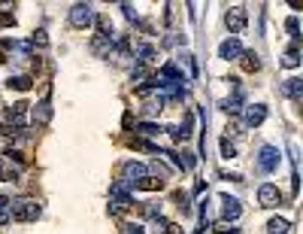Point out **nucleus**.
Instances as JSON below:
<instances>
[{
  "label": "nucleus",
  "mask_w": 303,
  "mask_h": 234,
  "mask_svg": "<svg viewBox=\"0 0 303 234\" xmlns=\"http://www.w3.org/2000/svg\"><path fill=\"white\" fill-rule=\"evenodd\" d=\"M137 131H139L142 137H155V134H161V128H158V125H155V122H142V125H139V128H137Z\"/></svg>",
  "instance_id": "nucleus-18"
},
{
  "label": "nucleus",
  "mask_w": 303,
  "mask_h": 234,
  "mask_svg": "<svg viewBox=\"0 0 303 234\" xmlns=\"http://www.w3.org/2000/svg\"><path fill=\"white\" fill-rule=\"evenodd\" d=\"M243 55V46H240V40L234 37V40H224L221 46H219V58H224V61H230V58H240Z\"/></svg>",
  "instance_id": "nucleus-7"
},
{
  "label": "nucleus",
  "mask_w": 303,
  "mask_h": 234,
  "mask_svg": "<svg viewBox=\"0 0 303 234\" xmlns=\"http://www.w3.org/2000/svg\"><path fill=\"white\" fill-rule=\"evenodd\" d=\"M258 167H261L264 173L276 170V167H279V152H276L273 146H261V152H258Z\"/></svg>",
  "instance_id": "nucleus-4"
},
{
  "label": "nucleus",
  "mask_w": 303,
  "mask_h": 234,
  "mask_svg": "<svg viewBox=\"0 0 303 234\" xmlns=\"http://www.w3.org/2000/svg\"><path fill=\"white\" fill-rule=\"evenodd\" d=\"M134 189H142V192H161L164 189V179H155V176H142Z\"/></svg>",
  "instance_id": "nucleus-13"
},
{
  "label": "nucleus",
  "mask_w": 303,
  "mask_h": 234,
  "mask_svg": "<svg viewBox=\"0 0 303 234\" xmlns=\"http://www.w3.org/2000/svg\"><path fill=\"white\" fill-rule=\"evenodd\" d=\"M282 201V195H279V189L273 186V183H264L261 189H258V204L261 207H276Z\"/></svg>",
  "instance_id": "nucleus-5"
},
{
  "label": "nucleus",
  "mask_w": 303,
  "mask_h": 234,
  "mask_svg": "<svg viewBox=\"0 0 303 234\" xmlns=\"http://www.w3.org/2000/svg\"><path fill=\"white\" fill-rule=\"evenodd\" d=\"M19 179V170L12 167V161L6 165V161H0V183H15Z\"/></svg>",
  "instance_id": "nucleus-15"
},
{
  "label": "nucleus",
  "mask_w": 303,
  "mask_h": 234,
  "mask_svg": "<svg viewBox=\"0 0 303 234\" xmlns=\"http://www.w3.org/2000/svg\"><path fill=\"white\" fill-rule=\"evenodd\" d=\"M224 25L230 28V33H240V31L246 28V9H243V6L227 9V15H224Z\"/></svg>",
  "instance_id": "nucleus-6"
},
{
  "label": "nucleus",
  "mask_w": 303,
  "mask_h": 234,
  "mask_svg": "<svg viewBox=\"0 0 303 234\" xmlns=\"http://www.w3.org/2000/svg\"><path fill=\"white\" fill-rule=\"evenodd\" d=\"M282 92L288 95V98H294V100H300V95H303V82H300V79H285Z\"/></svg>",
  "instance_id": "nucleus-14"
},
{
  "label": "nucleus",
  "mask_w": 303,
  "mask_h": 234,
  "mask_svg": "<svg viewBox=\"0 0 303 234\" xmlns=\"http://www.w3.org/2000/svg\"><path fill=\"white\" fill-rule=\"evenodd\" d=\"M28 106H30V103H25V100H19V103H12V106H6V119H9L12 125H25V116H28Z\"/></svg>",
  "instance_id": "nucleus-9"
},
{
  "label": "nucleus",
  "mask_w": 303,
  "mask_h": 234,
  "mask_svg": "<svg viewBox=\"0 0 303 234\" xmlns=\"http://www.w3.org/2000/svg\"><path fill=\"white\" fill-rule=\"evenodd\" d=\"M264 119H267V110H264L261 103H255V106H248V110H246V125H248V128H255V125H261Z\"/></svg>",
  "instance_id": "nucleus-11"
},
{
  "label": "nucleus",
  "mask_w": 303,
  "mask_h": 234,
  "mask_svg": "<svg viewBox=\"0 0 303 234\" xmlns=\"http://www.w3.org/2000/svg\"><path fill=\"white\" fill-rule=\"evenodd\" d=\"M285 28H288V33H291L294 40H300V25H297V19H288V22H285Z\"/></svg>",
  "instance_id": "nucleus-22"
},
{
  "label": "nucleus",
  "mask_w": 303,
  "mask_h": 234,
  "mask_svg": "<svg viewBox=\"0 0 303 234\" xmlns=\"http://www.w3.org/2000/svg\"><path fill=\"white\" fill-rule=\"evenodd\" d=\"M167 234H185L182 225H176V222H167Z\"/></svg>",
  "instance_id": "nucleus-27"
},
{
  "label": "nucleus",
  "mask_w": 303,
  "mask_h": 234,
  "mask_svg": "<svg viewBox=\"0 0 303 234\" xmlns=\"http://www.w3.org/2000/svg\"><path fill=\"white\" fill-rule=\"evenodd\" d=\"M221 155H224V158H237V149H234V143L221 140Z\"/></svg>",
  "instance_id": "nucleus-23"
},
{
  "label": "nucleus",
  "mask_w": 303,
  "mask_h": 234,
  "mask_svg": "<svg viewBox=\"0 0 303 234\" xmlns=\"http://www.w3.org/2000/svg\"><path fill=\"white\" fill-rule=\"evenodd\" d=\"M0 25H3V28L15 25V15H12V12H0Z\"/></svg>",
  "instance_id": "nucleus-25"
},
{
  "label": "nucleus",
  "mask_w": 303,
  "mask_h": 234,
  "mask_svg": "<svg viewBox=\"0 0 303 234\" xmlns=\"http://www.w3.org/2000/svg\"><path fill=\"white\" fill-rule=\"evenodd\" d=\"M30 85H33L30 76H12V79H9V88H19V92H28Z\"/></svg>",
  "instance_id": "nucleus-17"
},
{
  "label": "nucleus",
  "mask_w": 303,
  "mask_h": 234,
  "mask_svg": "<svg viewBox=\"0 0 303 234\" xmlns=\"http://www.w3.org/2000/svg\"><path fill=\"white\" fill-rule=\"evenodd\" d=\"M121 173H124V179H121L124 186H137L142 176H149V170L142 167L139 161H124V165H121Z\"/></svg>",
  "instance_id": "nucleus-3"
},
{
  "label": "nucleus",
  "mask_w": 303,
  "mask_h": 234,
  "mask_svg": "<svg viewBox=\"0 0 303 234\" xmlns=\"http://www.w3.org/2000/svg\"><path fill=\"white\" fill-rule=\"evenodd\" d=\"M0 134H3V125H0Z\"/></svg>",
  "instance_id": "nucleus-28"
},
{
  "label": "nucleus",
  "mask_w": 303,
  "mask_h": 234,
  "mask_svg": "<svg viewBox=\"0 0 303 234\" xmlns=\"http://www.w3.org/2000/svg\"><path fill=\"white\" fill-rule=\"evenodd\" d=\"M221 204H224V222H237V219H240V213H243L240 201H237V198H230V195H224V198H221Z\"/></svg>",
  "instance_id": "nucleus-8"
},
{
  "label": "nucleus",
  "mask_w": 303,
  "mask_h": 234,
  "mask_svg": "<svg viewBox=\"0 0 303 234\" xmlns=\"http://www.w3.org/2000/svg\"><path fill=\"white\" fill-rule=\"evenodd\" d=\"M221 110H227V113H240V92H237L234 98H227V100H221Z\"/></svg>",
  "instance_id": "nucleus-19"
},
{
  "label": "nucleus",
  "mask_w": 303,
  "mask_h": 234,
  "mask_svg": "<svg viewBox=\"0 0 303 234\" xmlns=\"http://www.w3.org/2000/svg\"><path fill=\"white\" fill-rule=\"evenodd\" d=\"M216 231H219V234H237V228L230 225V222H219V225H216Z\"/></svg>",
  "instance_id": "nucleus-24"
},
{
  "label": "nucleus",
  "mask_w": 303,
  "mask_h": 234,
  "mask_svg": "<svg viewBox=\"0 0 303 234\" xmlns=\"http://www.w3.org/2000/svg\"><path fill=\"white\" fill-rule=\"evenodd\" d=\"M240 64H243L246 73H255V70H261V61H258L255 52H243V55H240Z\"/></svg>",
  "instance_id": "nucleus-12"
},
{
  "label": "nucleus",
  "mask_w": 303,
  "mask_h": 234,
  "mask_svg": "<svg viewBox=\"0 0 303 234\" xmlns=\"http://www.w3.org/2000/svg\"><path fill=\"white\" fill-rule=\"evenodd\" d=\"M152 170H155V173H161V176H170V170L161 165V161H152Z\"/></svg>",
  "instance_id": "nucleus-26"
},
{
  "label": "nucleus",
  "mask_w": 303,
  "mask_h": 234,
  "mask_svg": "<svg viewBox=\"0 0 303 234\" xmlns=\"http://www.w3.org/2000/svg\"><path fill=\"white\" fill-rule=\"evenodd\" d=\"M49 119H52V103H49V98H43L37 106H33V122H37V125H49Z\"/></svg>",
  "instance_id": "nucleus-10"
},
{
  "label": "nucleus",
  "mask_w": 303,
  "mask_h": 234,
  "mask_svg": "<svg viewBox=\"0 0 303 234\" xmlns=\"http://www.w3.org/2000/svg\"><path fill=\"white\" fill-rule=\"evenodd\" d=\"M40 201L37 198H19V201H9V216L19 222H33L40 216Z\"/></svg>",
  "instance_id": "nucleus-1"
},
{
  "label": "nucleus",
  "mask_w": 303,
  "mask_h": 234,
  "mask_svg": "<svg viewBox=\"0 0 303 234\" xmlns=\"http://www.w3.org/2000/svg\"><path fill=\"white\" fill-rule=\"evenodd\" d=\"M94 6L91 3H76V6H70V25L73 28H91L94 25Z\"/></svg>",
  "instance_id": "nucleus-2"
},
{
  "label": "nucleus",
  "mask_w": 303,
  "mask_h": 234,
  "mask_svg": "<svg viewBox=\"0 0 303 234\" xmlns=\"http://www.w3.org/2000/svg\"><path fill=\"white\" fill-rule=\"evenodd\" d=\"M121 234H142L139 222H121Z\"/></svg>",
  "instance_id": "nucleus-20"
},
{
  "label": "nucleus",
  "mask_w": 303,
  "mask_h": 234,
  "mask_svg": "<svg viewBox=\"0 0 303 234\" xmlns=\"http://www.w3.org/2000/svg\"><path fill=\"white\" fill-rule=\"evenodd\" d=\"M288 219H282V216H276V219H270V222H267V231H270V234H288Z\"/></svg>",
  "instance_id": "nucleus-16"
},
{
  "label": "nucleus",
  "mask_w": 303,
  "mask_h": 234,
  "mask_svg": "<svg viewBox=\"0 0 303 234\" xmlns=\"http://www.w3.org/2000/svg\"><path fill=\"white\" fill-rule=\"evenodd\" d=\"M30 43H33V46H40V49H43V46L49 43V37H46V31H43V28H40V31H33V37H30Z\"/></svg>",
  "instance_id": "nucleus-21"
}]
</instances>
